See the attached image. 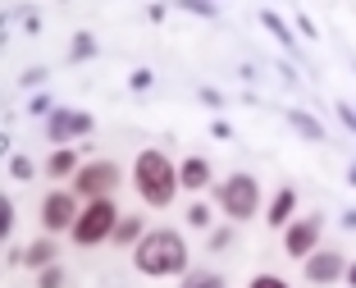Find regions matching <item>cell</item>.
Returning a JSON list of instances; mask_svg holds the SVG:
<instances>
[{
  "mask_svg": "<svg viewBox=\"0 0 356 288\" xmlns=\"http://www.w3.org/2000/svg\"><path fill=\"white\" fill-rule=\"evenodd\" d=\"M133 266L147 279H169V275H188V243L174 229H147L142 243L133 247Z\"/></svg>",
  "mask_w": 356,
  "mask_h": 288,
  "instance_id": "1",
  "label": "cell"
},
{
  "mask_svg": "<svg viewBox=\"0 0 356 288\" xmlns=\"http://www.w3.org/2000/svg\"><path fill=\"white\" fill-rule=\"evenodd\" d=\"M69 284V270L55 261V266H46V270H37V288H64Z\"/></svg>",
  "mask_w": 356,
  "mask_h": 288,
  "instance_id": "17",
  "label": "cell"
},
{
  "mask_svg": "<svg viewBox=\"0 0 356 288\" xmlns=\"http://www.w3.org/2000/svg\"><path fill=\"white\" fill-rule=\"evenodd\" d=\"M78 215H83V197H78V192L55 188V192H46V197H42V229H46L51 238L74 234Z\"/></svg>",
  "mask_w": 356,
  "mask_h": 288,
  "instance_id": "5",
  "label": "cell"
},
{
  "mask_svg": "<svg viewBox=\"0 0 356 288\" xmlns=\"http://www.w3.org/2000/svg\"><path fill=\"white\" fill-rule=\"evenodd\" d=\"M178 5H183V10H192V14H215L206 0H178Z\"/></svg>",
  "mask_w": 356,
  "mask_h": 288,
  "instance_id": "23",
  "label": "cell"
},
{
  "mask_svg": "<svg viewBox=\"0 0 356 288\" xmlns=\"http://www.w3.org/2000/svg\"><path fill=\"white\" fill-rule=\"evenodd\" d=\"M178 183H183L188 192L210 188V160H206V156H188L183 165H178Z\"/></svg>",
  "mask_w": 356,
  "mask_h": 288,
  "instance_id": "11",
  "label": "cell"
},
{
  "mask_svg": "<svg viewBox=\"0 0 356 288\" xmlns=\"http://www.w3.org/2000/svg\"><path fill=\"white\" fill-rule=\"evenodd\" d=\"M74 55H92V42H87V32H78V46H74Z\"/></svg>",
  "mask_w": 356,
  "mask_h": 288,
  "instance_id": "26",
  "label": "cell"
},
{
  "mask_svg": "<svg viewBox=\"0 0 356 288\" xmlns=\"http://www.w3.org/2000/svg\"><path fill=\"white\" fill-rule=\"evenodd\" d=\"M32 174H37V165H32V160H28V156H14V160H10V179H14V183H23V179H32Z\"/></svg>",
  "mask_w": 356,
  "mask_h": 288,
  "instance_id": "19",
  "label": "cell"
},
{
  "mask_svg": "<svg viewBox=\"0 0 356 288\" xmlns=\"http://www.w3.org/2000/svg\"><path fill=\"white\" fill-rule=\"evenodd\" d=\"M247 288H293V284H288L283 275H256V279H252Z\"/></svg>",
  "mask_w": 356,
  "mask_h": 288,
  "instance_id": "22",
  "label": "cell"
},
{
  "mask_svg": "<svg viewBox=\"0 0 356 288\" xmlns=\"http://www.w3.org/2000/svg\"><path fill=\"white\" fill-rule=\"evenodd\" d=\"M215 202H220V211L229 215L233 224L256 220V215H261V183H256L252 174H229L224 183H215Z\"/></svg>",
  "mask_w": 356,
  "mask_h": 288,
  "instance_id": "3",
  "label": "cell"
},
{
  "mask_svg": "<svg viewBox=\"0 0 356 288\" xmlns=\"http://www.w3.org/2000/svg\"><path fill=\"white\" fill-rule=\"evenodd\" d=\"M320 229H325V220H320V215L293 220L288 229H283V247H288V256H293V261H306V256L320 247Z\"/></svg>",
  "mask_w": 356,
  "mask_h": 288,
  "instance_id": "8",
  "label": "cell"
},
{
  "mask_svg": "<svg viewBox=\"0 0 356 288\" xmlns=\"http://www.w3.org/2000/svg\"><path fill=\"white\" fill-rule=\"evenodd\" d=\"M343 279H347V284L356 288V261H347V275H343Z\"/></svg>",
  "mask_w": 356,
  "mask_h": 288,
  "instance_id": "27",
  "label": "cell"
},
{
  "mask_svg": "<svg viewBox=\"0 0 356 288\" xmlns=\"http://www.w3.org/2000/svg\"><path fill=\"white\" fill-rule=\"evenodd\" d=\"M133 188H137V197H142L151 211H165V206H174V192L183 188V183H178L174 160H169L165 151L147 147L133 160Z\"/></svg>",
  "mask_w": 356,
  "mask_h": 288,
  "instance_id": "2",
  "label": "cell"
},
{
  "mask_svg": "<svg viewBox=\"0 0 356 288\" xmlns=\"http://www.w3.org/2000/svg\"><path fill=\"white\" fill-rule=\"evenodd\" d=\"M347 179H352V188H356V160H352V170H347Z\"/></svg>",
  "mask_w": 356,
  "mask_h": 288,
  "instance_id": "29",
  "label": "cell"
},
{
  "mask_svg": "<svg viewBox=\"0 0 356 288\" xmlns=\"http://www.w3.org/2000/svg\"><path fill=\"white\" fill-rule=\"evenodd\" d=\"M119 179H124V170H119L115 160H87L83 170L74 174V192L83 202H96V197H110L119 188Z\"/></svg>",
  "mask_w": 356,
  "mask_h": 288,
  "instance_id": "6",
  "label": "cell"
},
{
  "mask_svg": "<svg viewBox=\"0 0 356 288\" xmlns=\"http://www.w3.org/2000/svg\"><path fill=\"white\" fill-rule=\"evenodd\" d=\"M261 19H265V28H270V32H274V37H279V42H283V46H293V42H297V37H293V32H288V23H283V19H279V14H270V10H265V14H261Z\"/></svg>",
  "mask_w": 356,
  "mask_h": 288,
  "instance_id": "18",
  "label": "cell"
},
{
  "mask_svg": "<svg viewBox=\"0 0 356 288\" xmlns=\"http://www.w3.org/2000/svg\"><path fill=\"white\" fill-rule=\"evenodd\" d=\"M55 256H60V243L46 234V238H37V243L23 247V266L28 270H46V266H55Z\"/></svg>",
  "mask_w": 356,
  "mask_h": 288,
  "instance_id": "13",
  "label": "cell"
},
{
  "mask_svg": "<svg viewBox=\"0 0 356 288\" xmlns=\"http://www.w3.org/2000/svg\"><path fill=\"white\" fill-rule=\"evenodd\" d=\"M188 224H192V229H210V211H206V206H188Z\"/></svg>",
  "mask_w": 356,
  "mask_h": 288,
  "instance_id": "21",
  "label": "cell"
},
{
  "mask_svg": "<svg viewBox=\"0 0 356 288\" xmlns=\"http://www.w3.org/2000/svg\"><path fill=\"white\" fill-rule=\"evenodd\" d=\"M302 270H306V279H311L315 288H329V284H338V279L347 275V256L338 252V247H315V252L302 261Z\"/></svg>",
  "mask_w": 356,
  "mask_h": 288,
  "instance_id": "7",
  "label": "cell"
},
{
  "mask_svg": "<svg viewBox=\"0 0 356 288\" xmlns=\"http://www.w3.org/2000/svg\"><path fill=\"white\" fill-rule=\"evenodd\" d=\"M10 229H14V202H10V197H0V234L10 238Z\"/></svg>",
  "mask_w": 356,
  "mask_h": 288,
  "instance_id": "20",
  "label": "cell"
},
{
  "mask_svg": "<svg viewBox=\"0 0 356 288\" xmlns=\"http://www.w3.org/2000/svg\"><path fill=\"white\" fill-rule=\"evenodd\" d=\"M283 119L302 133V138H311V142H325V128H320V119H311L306 110H283Z\"/></svg>",
  "mask_w": 356,
  "mask_h": 288,
  "instance_id": "15",
  "label": "cell"
},
{
  "mask_svg": "<svg viewBox=\"0 0 356 288\" xmlns=\"http://www.w3.org/2000/svg\"><path fill=\"white\" fill-rule=\"evenodd\" d=\"M293 211H297V188H279L270 211H265V224H270V229H288V224H293Z\"/></svg>",
  "mask_w": 356,
  "mask_h": 288,
  "instance_id": "10",
  "label": "cell"
},
{
  "mask_svg": "<svg viewBox=\"0 0 356 288\" xmlns=\"http://www.w3.org/2000/svg\"><path fill=\"white\" fill-rule=\"evenodd\" d=\"M178 288H224V275H215V270H188Z\"/></svg>",
  "mask_w": 356,
  "mask_h": 288,
  "instance_id": "16",
  "label": "cell"
},
{
  "mask_svg": "<svg viewBox=\"0 0 356 288\" xmlns=\"http://www.w3.org/2000/svg\"><path fill=\"white\" fill-rule=\"evenodd\" d=\"M28 115H51V101H46V96H37V101L28 106Z\"/></svg>",
  "mask_w": 356,
  "mask_h": 288,
  "instance_id": "25",
  "label": "cell"
},
{
  "mask_svg": "<svg viewBox=\"0 0 356 288\" xmlns=\"http://www.w3.org/2000/svg\"><path fill=\"white\" fill-rule=\"evenodd\" d=\"M142 234H147V229H142V220H128V215H119V224H115V238H110V243L115 247H137L142 243Z\"/></svg>",
  "mask_w": 356,
  "mask_h": 288,
  "instance_id": "14",
  "label": "cell"
},
{
  "mask_svg": "<svg viewBox=\"0 0 356 288\" xmlns=\"http://www.w3.org/2000/svg\"><path fill=\"white\" fill-rule=\"evenodd\" d=\"M78 170H83L78 147H55L51 156H46V174H51V179H74Z\"/></svg>",
  "mask_w": 356,
  "mask_h": 288,
  "instance_id": "12",
  "label": "cell"
},
{
  "mask_svg": "<svg viewBox=\"0 0 356 288\" xmlns=\"http://www.w3.org/2000/svg\"><path fill=\"white\" fill-rule=\"evenodd\" d=\"M92 133V115H83V110H51L46 115V138L55 142V147H69V138H87Z\"/></svg>",
  "mask_w": 356,
  "mask_h": 288,
  "instance_id": "9",
  "label": "cell"
},
{
  "mask_svg": "<svg viewBox=\"0 0 356 288\" xmlns=\"http://www.w3.org/2000/svg\"><path fill=\"white\" fill-rule=\"evenodd\" d=\"M115 224H119V206H115V197H96V202H87L83 206V215H78V224H74V243L78 247H96V243H110L115 238Z\"/></svg>",
  "mask_w": 356,
  "mask_h": 288,
  "instance_id": "4",
  "label": "cell"
},
{
  "mask_svg": "<svg viewBox=\"0 0 356 288\" xmlns=\"http://www.w3.org/2000/svg\"><path fill=\"white\" fill-rule=\"evenodd\" d=\"M343 229H352V234H356V211H347V215H343Z\"/></svg>",
  "mask_w": 356,
  "mask_h": 288,
  "instance_id": "28",
  "label": "cell"
},
{
  "mask_svg": "<svg viewBox=\"0 0 356 288\" xmlns=\"http://www.w3.org/2000/svg\"><path fill=\"white\" fill-rule=\"evenodd\" d=\"M338 119H343V124L356 133V110H352V106H338Z\"/></svg>",
  "mask_w": 356,
  "mask_h": 288,
  "instance_id": "24",
  "label": "cell"
}]
</instances>
